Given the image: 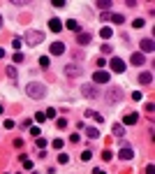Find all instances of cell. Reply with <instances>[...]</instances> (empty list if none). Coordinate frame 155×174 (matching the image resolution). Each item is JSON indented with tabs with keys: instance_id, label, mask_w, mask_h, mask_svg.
Wrapping results in <instances>:
<instances>
[{
	"instance_id": "33",
	"label": "cell",
	"mask_w": 155,
	"mask_h": 174,
	"mask_svg": "<svg viewBox=\"0 0 155 174\" xmlns=\"http://www.w3.org/2000/svg\"><path fill=\"white\" fill-rule=\"evenodd\" d=\"M90 158H93V151H84L81 153V160H90Z\"/></svg>"
},
{
	"instance_id": "38",
	"label": "cell",
	"mask_w": 155,
	"mask_h": 174,
	"mask_svg": "<svg viewBox=\"0 0 155 174\" xmlns=\"http://www.w3.org/2000/svg\"><path fill=\"white\" fill-rule=\"evenodd\" d=\"M53 149H58V151H60V149H62V139H53Z\"/></svg>"
},
{
	"instance_id": "28",
	"label": "cell",
	"mask_w": 155,
	"mask_h": 174,
	"mask_svg": "<svg viewBox=\"0 0 155 174\" xmlns=\"http://www.w3.org/2000/svg\"><path fill=\"white\" fill-rule=\"evenodd\" d=\"M37 149H40V151H44V146H46V139H42V137H37Z\"/></svg>"
},
{
	"instance_id": "37",
	"label": "cell",
	"mask_w": 155,
	"mask_h": 174,
	"mask_svg": "<svg viewBox=\"0 0 155 174\" xmlns=\"http://www.w3.org/2000/svg\"><path fill=\"white\" fill-rule=\"evenodd\" d=\"M30 135H32V137H40V128H37V125H32V128H30Z\"/></svg>"
},
{
	"instance_id": "41",
	"label": "cell",
	"mask_w": 155,
	"mask_h": 174,
	"mask_svg": "<svg viewBox=\"0 0 155 174\" xmlns=\"http://www.w3.org/2000/svg\"><path fill=\"white\" fill-rule=\"evenodd\" d=\"M0 58H5V51H2V49H0Z\"/></svg>"
},
{
	"instance_id": "13",
	"label": "cell",
	"mask_w": 155,
	"mask_h": 174,
	"mask_svg": "<svg viewBox=\"0 0 155 174\" xmlns=\"http://www.w3.org/2000/svg\"><path fill=\"white\" fill-rule=\"evenodd\" d=\"M130 63H132V65H144V63H146V56L144 54H132Z\"/></svg>"
},
{
	"instance_id": "26",
	"label": "cell",
	"mask_w": 155,
	"mask_h": 174,
	"mask_svg": "<svg viewBox=\"0 0 155 174\" xmlns=\"http://www.w3.org/2000/svg\"><path fill=\"white\" fill-rule=\"evenodd\" d=\"M111 158H114V153H111L109 149H104V151H102V160H106V163H109Z\"/></svg>"
},
{
	"instance_id": "12",
	"label": "cell",
	"mask_w": 155,
	"mask_h": 174,
	"mask_svg": "<svg viewBox=\"0 0 155 174\" xmlns=\"http://www.w3.org/2000/svg\"><path fill=\"white\" fill-rule=\"evenodd\" d=\"M120 158H123V160H132V158H134V151H132L130 146H123V149H120Z\"/></svg>"
},
{
	"instance_id": "15",
	"label": "cell",
	"mask_w": 155,
	"mask_h": 174,
	"mask_svg": "<svg viewBox=\"0 0 155 174\" xmlns=\"http://www.w3.org/2000/svg\"><path fill=\"white\" fill-rule=\"evenodd\" d=\"M65 26H67V28H70V30H74V33H76V35H79V33H81V26H79V21H74V19H70V21H67V23H65Z\"/></svg>"
},
{
	"instance_id": "17",
	"label": "cell",
	"mask_w": 155,
	"mask_h": 174,
	"mask_svg": "<svg viewBox=\"0 0 155 174\" xmlns=\"http://www.w3.org/2000/svg\"><path fill=\"white\" fill-rule=\"evenodd\" d=\"M86 116H88V118H95L97 123H102V121H104V116H102V114H97V112H90V109L86 112Z\"/></svg>"
},
{
	"instance_id": "32",
	"label": "cell",
	"mask_w": 155,
	"mask_h": 174,
	"mask_svg": "<svg viewBox=\"0 0 155 174\" xmlns=\"http://www.w3.org/2000/svg\"><path fill=\"white\" fill-rule=\"evenodd\" d=\"M44 116H46V118H56V109H46V112H44Z\"/></svg>"
},
{
	"instance_id": "31",
	"label": "cell",
	"mask_w": 155,
	"mask_h": 174,
	"mask_svg": "<svg viewBox=\"0 0 155 174\" xmlns=\"http://www.w3.org/2000/svg\"><path fill=\"white\" fill-rule=\"evenodd\" d=\"M23 167H26V170H32V160H30V158H23Z\"/></svg>"
},
{
	"instance_id": "25",
	"label": "cell",
	"mask_w": 155,
	"mask_h": 174,
	"mask_svg": "<svg viewBox=\"0 0 155 174\" xmlns=\"http://www.w3.org/2000/svg\"><path fill=\"white\" fill-rule=\"evenodd\" d=\"M144 26H146L144 19H134V21H132V28H144Z\"/></svg>"
},
{
	"instance_id": "24",
	"label": "cell",
	"mask_w": 155,
	"mask_h": 174,
	"mask_svg": "<svg viewBox=\"0 0 155 174\" xmlns=\"http://www.w3.org/2000/svg\"><path fill=\"white\" fill-rule=\"evenodd\" d=\"M95 5H97L100 9H104V12H106V9L111 7V0H109V2H106V0H100V2H95Z\"/></svg>"
},
{
	"instance_id": "34",
	"label": "cell",
	"mask_w": 155,
	"mask_h": 174,
	"mask_svg": "<svg viewBox=\"0 0 155 174\" xmlns=\"http://www.w3.org/2000/svg\"><path fill=\"white\" fill-rule=\"evenodd\" d=\"M40 65H42V67H49V56H42V58H40Z\"/></svg>"
},
{
	"instance_id": "21",
	"label": "cell",
	"mask_w": 155,
	"mask_h": 174,
	"mask_svg": "<svg viewBox=\"0 0 155 174\" xmlns=\"http://www.w3.org/2000/svg\"><path fill=\"white\" fill-rule=\"evenodd\" d=\"M5 72H7L9 79H16V67H14V65H7V70H5Z\"/></svg>"
},
{
	"instance_id": "36",
	"label": "cell",
	"mask_w": 155,
	"mask_h": 174,
	"mask_svg": "<svg viewBox=\"0 0 155 174\" xmlns=\"http://www.w3.org/2000/svg\"><path fill=\"white\" fill-rule=\"evenodd\" d=\"M2 125H5V128H7V130H12V128H14V125H16V123H14L12 118H7V121H5V123H2Z\"/></svg>"
},
{
	"instance_id": "22",
	"label": "cell",
	"mask_w": 155,
	"mask_h": 174,
	"mask_svg": "<svg viewBox=\"0 0 155 174\" xmlns=\"http://www.w3.org/2000/svg\"><path fill=\"white\" fill-rule=\"evenodd\" d=\"M111 21H114V23H125V16H123V14H111Z\"/></svg>"
},
{
	"instance_id": "4",
	"label": "cell",
	"mask_w": 155,
	"mask_h": 174,
	"mask_svg": "<svg viewBox=\"0 0 155 174\" xmlns=\"http://www.w3.org/2000/svg\"><path fill=\"white\" fill-rule=\"evenodd\" d=\"M65 74H67V77H74V79H79V77L84 74V67L76 65V63H67V65H65Z\"/></svg>"
},
{
	"instance_id": "29",
	"label": "cell",
	"mask_w": 155,
	"mask_h": 174,
	"mask_svg": "<svg viewBox=\"0 0 155 174\" xmlns=\"http://www.w3.org/2000/svg\"><path fill=\"white\" fill-rule=\"evenodd\" d=\"M35 121H37V123H44V121H46L44 112H37V114H35Z\"/></svg>"
},
{
	"instance_id": "20",
	"label": "cell",
	"mask_w": 155,
	"mask_h": 174,
	"mask_svg": "<svg viewBox=\"0 0 155 174\" xmlns=\"http://www.w3.org/2000/svg\"><path fill=\"white\" fill-rule=\"evenodd\" d=\"M86 135H88L90 139H97L100 137V130L97 128H88V130H86Z\"/></svg>"
},
{
	"instance_id": "16",
	"label": "cell",
	"mask_w": 155,
	"mask_h": 174,
	"mask_svg": "<svg viewBox=\"0 0 155 174\" xmlns=\"http://www.w3.org/2000/svg\"><path fill=\"white\" fill-rule=\"evenodd\" d=\"M49 28H51V30H53V33H58V30H60V28H62V23H60V19H51V21H49Z\"/></svg>"
},
{
	"instance_id": "40",
	"label": "cell",
	"mask_w": 155,
	"mask_h": 174,
	"mask_svg": "<svg viewBox=\"0 0 155 174\" xmlns=\"http://www.w3.org/2000/svg\"><path fill=\"white\" fill-rule=\"evenodd\" d=\"M93 174H104V172H102V170H95V172H93Z\"/></svg>"
},
{
	"instance_id": "23",
	"label": "cell",
	"mask_w": 155,
	"mask_h": 174,
	"mask_svg": "<svg viewBox=\"0 0 155 174\" xmlns=\"http://www.w3.org/2000/svg\"><path fill=\"white\" fill-rule=\"evenodd\" d=\"M12 47H14V51H19V49L23 47V40H21V37H14V40H12Z\"/></svg>"
},
{
	"instance_id": "14",
	"label": "cell",
	"mask_w": 155,
	"mask_h": 174,
	"mask_svg": "<svg viewBox=\"0 0 155 174\" xmlns=\"http://www.w3.org/2000/svg\"><path fill=\"white\" fill-rule=\"evenodd\" d=\"M137 121H139V116L134 114V112H132V114H125V116H123V123H125V125H134Z\"/></svg>"
},
{
	"instance_id": "2",
	"label": "cell",
	"mask_w": 155,
	"mask_h": 174,
	"mask_svg": "<svg viewBox=\"0 0 155 174\" xmlns=\"http://www.w3.org/2000/svg\"><path fill=\"white\" fill-rule=\"evenodd\" d=\"M120 100H125V91L120 88V86H109V91H106V102L116 105V102H120Z\"/></svg>"
},
{
	"instance_id": "30",
	"label": "cell",
	"mask_w": 155,
	"mask_h": 174,
	"mask_svg": "<svg viewBox=\"0 0 155 174\" xmlns=\"http://www.w3.org/2000/svg\"><path fill=\"white\" fill-rule=\"evenodd\" d=\"M56 125H58L60 130H65V128H67V118H58V121H56Z\"/></svg>"
},
{
	"instance_id": "19",
	"label": "cell",
	"mask_w": 155,
	"mask_h": 174,
	"mask_svg": "<svg viewBox=\"0 0 155 174\" xmlns=\"http://www.w3.org/2000/svg\"><path fill=\"white\" fill-rule=\"evenodd\" d=\"M111 132H114L116 137H123V132H125V130H123V125H120V123H116L114 128H111Z\"/></svg>"
},
{
	"instance_id": "27",
	"label": "cell",
	"mask_w": 155,
	"mask_h": 174,
	"mask_svg": "<svg viewBox=\"0 0 155 174\" xmlns=\"http://www.w3.org/2000/svg\"><path fill=\"white\" fill-rule=\"evenodd\" d=\"M58 163H60V165H65V163H70V156H67V153H60V156H58Z\"/></svg>"
},
{
	"instance_id": "6",
	"label": "cell",
	"mask_w": 155,
	"mask_h": 174,
	"mask_svg": "<svg viewBox=\"0 0 155 174\" xmlns=\"http://www.w3.org/2000/svg\"><path fill=\"white\" fill-rule=\"evenodd\" d=\"M109 65H111V70H114V72H118V74H120V72H125V67H127L123 58H111V63H109Z\"/></svg>"
},
{
	"instance_id": "1",
	"label": "cell",
	"mask_w": 155,
	"mask_h": 174,
	"mask_svg": "<svg viewBox=\"0 0 155 174\" xmlns=\"http://www.w3.org/2000/svg\"><path fill=\"white\" fill-rule=\"evenodd\" d=\"M26 93H28V98H32V100H42L46 95V86L42 84V81H30V84L26 86Z\"/></svg>"
},
{
	"instance_id": "42",
	"label": "cell",
	"mask_w": 155,
	"mask_h": 174,
	"mask_svg": "<svg viewBox=\"0 0 155 174\" xmlns=\"http://www.w3.org/2000/svg\"><path fill=\"white\" fill-rule=\"evenodd\" d=\"M0 28H2V16H0Z\"/></svg>"
},
{
	"instance_id": "3",
	"label": "cell",
	"mask_w": 155,
	"mask_h": 174,
	"mask_svg": "<svg viewBox=\"0 0 155 174\" xmlns=\"http://www.w3.org/2000/svg\"><path fill=\"white\" fill-rule=\"evenodd\" d=\"M23 42L30 44V47H37V44L44 42V33H42V30H28L26 35H23Z\"/></svg>"
},
{
	"instance_id": "18",
	"label": "cell",
	"mask_w": 155,
	"mask_h": 174,
	"mask_svg": "<svg viewBox=\"0 0 155 174\" xmlns=\"http://www.w3.org/2000/svg\"><path fill=\"white\" fill-rule=\"evenodd\" d=\"M100 35H102L104 40H111V37H114V30H111V28H106V26H104L102 30H100Z\"/></svg>"
},
{
	"instance_id": "35",
	"label": "cell",
	"mask_w": 155,
	"mask_h": 174,
	"mask_svg": "<svg viewBox=\"0 0 155 174\" xmlns=\"http://www.w3.org/2000/svg\"><path fill=\"white\" fill-rule=\"evenodd\" d=\"M23 60V54L21 51H14V63H21Z\"/></svg>"
},
{
	"instance_id": "39",
	"label": "cell",
	"mask_w": 155,
	"mask_h": 174,
	"mask_svg": "<svg viewBox=\"0 0 155 174\" xmlns=\"http://www.w3.org/2000/svg\"><path fill=\"white\" fill-rule=\"evenodd\" d=\"M111 51H114V49H111V44H102V54H111Z\"/></svg>"
},
{
	"instance_id": "5",
	"label": "cell",
	"mask_w": 155,
	"mask_h": 174,
	"mask_svg": "<svg viewBox=\"0 0 155 174\" xmlns=\"http://www.w3.org/2000/svg\"><path fill=\"white\" fill-rule=\"evenodd\" d=\"M81 95H84V98H88V100H95V98H100V91H97V86L84 84V86H81Z\"/></svg>"
},
{
	"instance_id": "8",
	"label": "cell",
	"mask_w": 155,
	"mask_h": 174,
	"mask_svg": "<svg viewBox=\"0 0 155 174\" xmlns=\"http://www.w3.org/2000/svg\"><path fill=\"white\" fill-rule=\"evenodd\" d=\"M51 54L53 56H62L65 54V42H53L51 44Z\"/></svg>"
},
{
	"instance_id": "7",
	"label": "cell",
	"mask_w": 155,
	"mask_h": 174,
	"mask_svg": "<svg viewBox=\"0 0 155 174\" xmlns=\"http://www.w3.org/2000/svg\"><path fill=\"white\" fill-rule=\"evenodd\" d=\"M93 81H95V84H109L111 77H109V72L100 70V72H95V74H93Z\"/></svg>"
},
{
	"instance_id": "11",
	"label": "cell",
	"mask_w": 155,
	"mask_h": 174,
	"mask_svg": "<svg viewBox=\"0 0 155 174\" xmlns=\"http://www.w3.org/2000/svg\"><path fill=\"white\" fill-rule=\"evenodd\" d=\"M139 84H144V86L153 84V72H141L139 74Z\"/></svg>"
},
{
	"instance_id": "10",
	"label": "cell",
	"mask_w": 155,
	"mask_h": 174,
	"mask_svg": "<svg viewBox=\"0 0 155 174\" xmlns=\"http://www.w3.org/2000/svg\"><path fill=\"white\" fill-rule=\"evenodd\" d=\"M153 49H155L153 40H151V37H148V40L144 37V40H141V51H144V54H153Z\"/></svg>"
},
{
	"instance_id": "9",
	"label": "cell",
	"mask_w": 155,
	"mask_h": 174,
	"mask_svg": "<svg viewBox=\"0 0 155 174\" xmlns=\"http://www.w3.org/2000/svg\"><path fill=\"white\" fill-rule=\"evenodd\" d=\"M90 40H93V35H90V33H79V35H76V44H81V47H86Z\"/></svg>"
}]
</instances>
